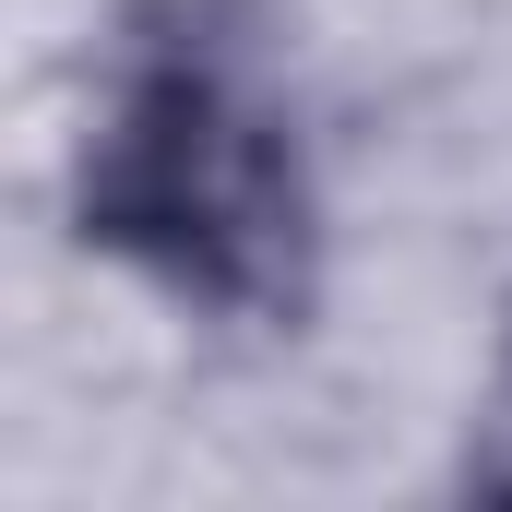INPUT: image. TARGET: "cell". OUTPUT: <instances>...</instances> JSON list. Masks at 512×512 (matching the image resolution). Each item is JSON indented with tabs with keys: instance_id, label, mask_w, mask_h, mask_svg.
Returning <instances> with one entry per match:
<instances>
[{
	"instance_id": "obj_1",
	"label": "cell",
	"mask_w": 512,
	"mask_h": 512,
	"mask_svg": "<svg viewBox=\"0 0 512 512\" xmlns=\"http://www.w3.org/2000/svg\"><path fill=\"white\" fill-rule=\"evenodd\" d=\"M72 215H84V251L131 262L191 322L274 334L310 310V262H322L310 155L227 0L131 12L72 155Z\"/></svg>"
},
{
	"instance_id": "obj_2",
	"label": "cell",
	"mask_w": 512,
	"mask_h": 512,
	"mask_svg": "<svg viewBox=\"0 0 512 512\" xmlns=\"http://www.w3.org/2000/svg\"><path fill=\"white\" fill-rule=\"evenodd\" d=\"M477 489H512V334H501V370H489V405H477V453H465Z\"/></svg>"
}]
</instances>
